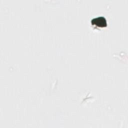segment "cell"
I'll list each match as a JSON object with an SVG mask.
<instances>
[{
	"instance_id": "cell-1",
	"label": "cell",
	"mask_w": 128,
	"mask_h": 128,
	"mask_svg": "<svg viewBox=\"0 0 128 128\" xmlns=\"http://www.w3.org/2000/svg\"><path fill=\"white\" fill-rule=\"evenodd\" d=\"M92 24H94L98 27H106L107 25V22L104 17L100 16L92 20L91 21Z\"/></svg>"
}]
</instances>
